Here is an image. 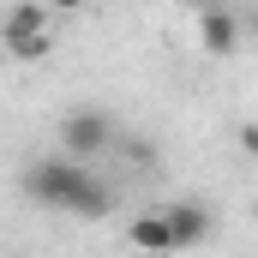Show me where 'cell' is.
<instances>
[{"label":"cell","mask_w":258,"mask_h":258,"mask_svg":"<svg viewBox=\"0 0 258 258\" xmlns=\"http://www.w3.org/2000/svg\"><path fill=\"white\" fill-rule=\"evenodd\" d=\"M0 48H6V60H48V48H54V12L48 6H12L6 12V24H0Z\"/></svg>","instance_id":"obj_2"},{"label":"cell","mask_w":258,"mask_h":258,"mask_svg":"<svg viewBox=\"0 0 258 258\" xmlns=\"http://www.w3.org/2000/svg\"><path fill=\"white\" fill-rule=\"evenodd\" d=\"M162 216H168L174 252H180V246H198V240H210V210H204V204H168Z\"/></svg>","instance_id":"obj_5"},{"label":"cell","mask_w":258,"mask_h":258,"mask_svg":"<svg viewBox=\"0 0 258 258\" xmlns=\"http://www.w3.org/2000/svg\"><path fill=\"white\" fill-rule=\"evenodd\" d=\"M24 198H36L48 210H72V216H102L108 210V186L78 156H42V162H30L24 168Z\"/></svg>","instance_id":"obj_1"},{"label":"cell","mask_w":258,"mask_h":258,"mask_svg":"<svg viewBox=\"0 0 258 258\" xmlns=\"http://www.w3.org/2000/svg\"><path fill=\"white\" fill-rule=\"evenodd\" d=\"M0 66H6V48H0Z\"/></svg>","instance_id":"obj_8"},{"label":"cell","mask_w":258,"mask_h":258,"mask_svg":"<svg viewBox=\"0 0 258 258\" xmlns=\"http://www.w3.org/2000/svg\"><path fill=\"white\" fill-rule=\"evenodd\" d=\"M108 144H114V126H108V114H96V108H78V114H66V120H60V150H66V156H78V162L102 156Z\"/></svg>","instance_id":"obj_3"},{"label":"cell","mask_w":258,"mask_h":258,"mask_svg":"<svg viewBox=\"0 0 258 258\" xmlns=\"http://www.w3.org/2000/svg\"><path fill=\"white\" fill-rule=\"evenodd\" d=\"M198 42H204L210 54H234V48H240V18H234V6H204V12H198Z\"/></svg>","instance_id":"obj_4"},{"label":"cell","mask_w":258,"mask_h":258,"mask_svg":"<svg viewBox=\"0 0 258 258\" xmlns=\"http://www.w3.org/2000/svg\"><path fill=\"white\" fill-rule=\"evenodd\" d=\"M126 246H138V252H174L168 216H162V210H144V216H132V228H126Z\"/></svg>","instance_id":"obj_6"},{"label":"cell","mask_w":258,"mask_h":258,"mask_svg":"<svg viewBox=\"0 0 258 258\" xmlns=\"http://www.w3.org/2000/svg\"><path fill=\"white\" fill-rule=\"evenodd\" d=\"M42 6H48V12H60V18H66V12H84V0H42Z\"/></svg>","instance_id":"obj_7"}]
</instances>
